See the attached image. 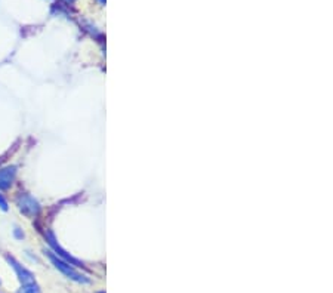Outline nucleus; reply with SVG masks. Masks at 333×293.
Masks as SVG:
<instances>
[{
    "label": "nucleus",
    "instance_id": "obj_1",
    "mask_svg": "<svg viewBox=\"0 0 333 293\" xmlns=\"http://www.w3.org/2000/svg\"><path fill=\"white\" fill-rule=\"evenodd\" d=\"M46 255H47V258L50 259V262L53 264V267L57 268V270H60V271H61L66 277H68L70 280H73V281H76V283H80V284H88V283H90V278H89L88 275H85L83 272L77 271L76 267H73L71 264L66 262L64 259H61L60 256L55 255L53 252L47 251Z\"/></svg>",
    "mask_w": 333,
    "mask_h": 293
},
{
    "label": "nucleus",
    "instance_id": "obj_2",
    "mask_svg": "<svg viewBox=\"0 0 333 293\" xmlns=\"http://www.w3.org/2000/svg\"><path fill=\"white\" fill-rule=\"evenodd\" d=\"M44 238H46V241H47L49 246L53 249V253L57 255V256H60V258H61V259H64L66 262L71 264L73 267H85V265H83V262H80L79 259H76L74 256H71L67 251H64V249L60 246L58 241H57V238H55V235H53V232H52L50 230H47V231H46Z\"/></svg>",
    "mask_w": 333,
    "mask_h": 293
},
{
    "label": "nucleus",
    "instance_id": "obj_3",
    "mask_svg": "<svg viewBox=\"0 0 333 293\" xmlns=\"http://www.w3.org/2000/svg\"><path fill=\"white\" fill-rule=\"evenodd\" d=\"M17 205H18V209L28 218H34L40 213V205L39 202L31 197L30 194L27 192H21L18 197H17Z\"/></svg>",
    "mask_w": 333,
    "mask_h": 293
},
{
    "label": "nucleus",
    "instance_id": "obj_4",
    "mask_svg": "<svg viewBox=\"0 0 333 293\" xmlns=\"http://www.w3.org/2000/svg\"><path fill=\"white\" fill-rule=\"evenodd\" d=\"M6 261L11 264V267L15 270V272H17V275H18V278H20V281L22 283V284H30V283H34V275H33V272L31 271H28L27 268H24L14 256H9V255H6Z\"/></svg>",
    "mask_w": 333,
    "mask_h": 293
},
{
    "label": "nucleus",
    "instance_id": "obj_5",
    "mask_svg": "<svg viewBox=\"0 0 333 293\" xmlns=\"http://www.w3.org/2000/svg\"><path fill=\"white\" fill-rule=\"evenodd\" d=\"M17 178V166H6L0 169V189H9Z\"/></svg>",
    "mask_w": 333,
    "mask_h": 293
},
{
    "label": "nucleus",
    "instance_id": "obj_6",
    "mask_svg": "<svg viewBox=\"0 0 333 293\" xmlns=\"http://www.w3.org/2000/svg\"><path fill=\"white\" fill-rule=\"evenodd\" d=\"M18 293H42V290L34 281V283H30V284H22V287L18 290Z\"/></svg>",
    "mask_w": 333,
    "mask_h": 293
},
{
    "label": "nucleus",
    "instance_id": "obj_7",
    "mask_svg": "<svg viewBox=\"0 0 333 293\" xmlns=\"http://www.w3.org/2000/svg\"><path fill=\"white\" fill-rule=\"evenodd\" d=\"M0 209L2 210H8V202L5 200V197L0 194Z\"/></svg>",
    "mask_w": 333,
    "mask_h": 293
},
{
    "label": "nucleus",
    "instance_id": "obj_8",
    "mask_svg": "<svg viewBox=\"0 0 333 293\" xmlns=\"http://www.w3.org/2000/svg\"><path fill=\"white\" fill-rule=\"evenodd\" d=\"M14 234H15V237H17V238H22V237H24V232H21V230H20V228H15Z\"/></svg>",
    "mask_w": 333,
    "mask_h": 293
},
{
    "label": "nucleus",
    "instance_id": "obj_9",
    "mask_svg": "<svg viewBox=\"0 0 333 293\" xmlns=\"http://www.w3.org/2000/svg\"><path fill=\"white\" fill-rule=\"evenodd\" d=\"M105 2H107V0H99V3H101V5H105Z\"/></svg>",
    "mask_w": 333,
    "mask_h": 293
},
{
    "label": "nucleus",
    "instance_id": "obj_10",
    "mask_svg": "<svg viewBox=\"0 0 333 293\" xmlns=\"http://www.w3.org/2000/svg\"><path fill=\"white\" fill-rule=\"evenodd\" d=\"M67 2H70V3H73V2H74V0H67Z\"/></svg>",
    "mask_w": 333,
    "mask_h": 293
},
{
    "label": "nucleus",
    "instance_id": "obj_11",
    "mask_svg": "<svg viewBox=\"0 0 333 293\" xmlns=\"http://www.w3.org/2000/svg\"><path fill=\"white\" fill-rule=\"evenodd\" d=\"M98 293H105V292H98Z\"/></svg>",
    "mask_w": 333,
    "mask_h": 293
},
{
    "label": "nucleus",
    "instance_id": "obj_12",
    "mask_svg": "<svg viewBox=\"0 0 333 293\" xmlns=\"http://www.w3.org/2000/svg\"><path fill=\"white\" fill-rule=\"evenodd\" d=\"M0 284H2V281H0Z\"/></svg>",
    "mask_w": 333,
    "mask_h": 293
}]
</instances>
